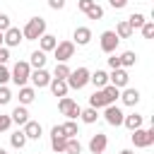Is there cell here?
Returning <instances> with one entry per match:
<instances>
[{"instance_id":"1","label":"cell","mask_w":154,"mask_h":154,"mask_svg":"<svg viewBox=\"0 0 154 154\" xmlns=\"http://www.w3.org/2000/svg\"><path fill=\"white\" fill-rule=\"evenodd\" d=\"M43 34H46V19H43V17H31V19L24 24V29H22L24 41H38Z\"/></svg>"},{"instance_id":"2","label":"cell","mask_w":154,"mask_h":154,"mask_svg":"<svg viewBox=\"0 0 154 154\" xmlns=\"http://www.w3.org/2000/svg\"><path fill=\"white\" fill-rule=\"evenodd\" d=\"M29 75H31V65H29V60H17L14 67L10 70V79H12L17 87H24V84L29 82Z\"/></svg>"},{"instance_id":"3","label":"cell","mask_w":154,"mask_h":154,"mask_svg":"<svg viewBox=\"0 0 154 154\" xmlns=\"http://www.w3.org/2000/svg\"><path fill=\"white\" fill-rule=\"evenodd\" d=\"M130 140H132V144L137 149H147V147L154 144V128H147V130L144 128H137V130H132Z\"/></svg>"},{"instance_id":"4","label":"cell","mask_w":154,"mask_h":154,"mask_svg":"<svg viewBox=\"0 0 154 154\" xmlns=\"http://www.w3.org/2000/svg\"><path fill=\"white\" fill-rule=\"evenodd\" d=\"M89 70L87 67H77V70H70V75H67V87L70 89H84L87 84H89Z\"/></svg>"},{"instance_id":"5","label":"cell","mask_w":154,"mask_h":154,"mask_svg":"<svg viewBox=\"0 0 154 154\" xmlns=\"http://www.w3.org/2000/svg\"><path fill=\"white\" fill-rule=\"evenodd\" d=\"M75 43L72 41H58L55 43V48H53V58H55V63H67L70 58H75Z\"/></svg>"},{"instance_id":"6","label":"cell","mask_w":154,"mask_h":154,"mask_svg":"<svg viewBox=\"0 0 154 154\" xmlns=\"http://www.w3.org/2000/svg\"><path fill=\"white\" fill-rule=\"evenodd\" d=\"M58 111H60L65 118H70V120H77L82 108L77 106V101H75V99H70V96H60V101H58Z\"/></svg>"},{"instance_id":"7","label":"cell","mask_w":154,"mask_h":154,"mask_svg":"<svg viewBox=\"0 0 154 154\" xmlns=\"http://www.w3.org/2000/svg\"><path fill=\"white\" fill-rule=\"evenodd\" d=\"M118 43H120V38L116 36V31H111V29H106V31H101V36H99V46H101V51L103 53H116V48H118Z\"/></svg>"},{"instance_id":"8","label":"cell","mask_w":154,"mask_h":154,"mask_svg":"<svg viewBox=\"0 0 154 154\" xmlns=\"http://www.w3.org/2000/svg\"><path fill=\"white\" fill-rule=\"evenodd\" d=\"M123 118H125V113H123V108H120V106L108 103V106L103 108V120H106L108 125L118 128V125H123Z\"/></svg>"},{"instance_id":"9","label":"cell","mask_w":154,"mask_h":154,"mask_svg":"<svg viewBox=\"0 0 154 154\" xmlns=\"http://www.w3.org/2000/svg\"><path fill=\"white\" fill-rule=\"evenodd\" d=\"M65 142H67V137L63 135V128L60 125H53L51 128V149L55 154H65Z\"/></svg>"},{"instance_id":"10","label":"cell","mask_w":154,"mask_h":154,"mask_svg":"<svg viewBox=\"0 0 154 154\" xmlns=\"http://www.w3.org/2000/svg\"><path fill=\"white\" fill-rule=\"evenodd\" d=\"M51 72L46 70V67H38V70H31V75H29V82L34 84V89H43V87H48L51 84Z\"/></svg>"},{"instance_id":"11","label":"cell","mask_w":154,"mask_h":154,"mask_svg":"<svg viewBox=\"0 0 154 154\" xmlns=\"http://www.w3.org/2000/svg\"><path fill=\"white\" fill-rule=\"evenodd\" d=\"M22 41H24V36H22V29H17V26H10V29H5V31H2V46H7V48H17Z\"/></svg>"},{"instance_id":"12","label":"cell","mask_w":154,"mask_h":154,"mask_svg":"<svg viewBox=\"0 0 154 154\" xmlns=\"http://www.w3.org/2000/svg\"><path fill=\"white\" fill-rule=\"evenodd\" d=\"M128 82H130V75H128L125 67H116V70L108 75V84H113V87H118V89H125Z\"/></svg>"},{"instance_id":"13","label":"cell","mask_w":154,"mask_h":154,"mask_svg":"<svg viewBox=\"0 0 154 154\" xmlns=\"http://www.w3.org/2000/svg\"><path fill=\"white\" fill-rule=\"evenodd\" d=\"M106 147H108V137H106L103 132L91 135V140H89V152H91V154H103Z\"/></svg>"},{"instance_id":"14","label":"cell","mask_w":154,"mask_h":154,"mask_svg":"<svg viewBox=\"0 0 154 154\" xmlns=\"http://www.w3.org/2000/svg\"><path fill=\"white\" fill-rule=\"evenodd\" d=\"M22 132L26 135V140H41V135H43V128H41V123H36V120H26L24 125H22Z\"/></svg>"},{"instance_id":"15","label":"cell","mask_w":154,"mask_h":154,"mask_svg":"<svg viewBox=\"0 0 154 154\" xmlns=\"http://www.w3.org/2000/svg\"><path fill=\"white\" fill-rule=\"evenodd\" d=\"M89 41H91V29L89 26H77L72 31V43L75 46H87Z\"/></svg>"},{"instance_id":"16","label":"cell","mask_w":154,"mask_h":154,"mask_svg":"<svg viewBox=\"0 0 154 154\" xmlns=\"http://www.w3.org/2000/svg\"><path fill=\"white\" fill-rule=\"evenodd\" d=\"M125 106H137L140 103V91L137 89H132V87H125V89H120V96H118Z\"/></svg>"},{"instance_id":"17","label":"cell","mask_w":154,"mask_h":154,"mask_svg":"<svg viewBox=\"0 0 154 154\" xmlns=\"http://www.w3.org/2000/svg\"><path fill=\"white\" fill-rule=\"evenodd\" d=\"M55 43H58V38H55L53 34H48V31H46V34L38 38V51H43V53H53Z\"/></svg>"},{"instance_id":"18","label":"cell","mask_w":154,"mask_h":154,"mask_svg":"<svg viewBox=\"0 0 154 154\" xmlns=\"http://www.w3.org/2000/svg\"><path fill=\"white\" fill-rule=\"evenodd\" d=\"M10 118H12V123H14V125H24V123L29 120V111H26V106H22V103H19V106L10 113Z\"/></svg>"},{"instance_id":"19","label":"cell","mask_w":154,"mask_h":154,"mask_svg":"<svg viewBox=\"0 0 154 154\" xmlns=\"http://www.w3.org/2000/svg\"><path fill=\"white\" fill-rule=\"evenodd\" d=\"M142 123H144V118L140 116V113H128L125 118H123V125L132 132V130H137V128H142Z\"/></svg>"},{"instance_id":"20","label":"cell","mask_w":154,"mask_h":154,"mask_svg":"<svg viewBox=\"0 0 154 154\" xmlns=\"http://www.w3.org/2000/svg\"><path fill=\"white\" fill-rule=\"evenodd\" d=\"M89 82H91L96 89H101V87L108 84V72H106V70H96V72L89 75Z\"/></svg>"},{"instance_id":"21","label":"cell","mask_w":154,"mask_h":154,"mask_svg":"<svg viewBox=\"0 0 154 154\" xmlns=\"http://www.w3.org/2000/svg\"><path fill=\"white\" fill-rule=\"evenodd\" d=\"M51 91H53V96H67V91H70V87H67V82L65 79H51Z\"/></svg>"},{"instance_id":"22","label":"cell","mask_w":154,"mask_h":154,"mask_svg":"<svg viewBox=\"0 0 154 154\" xmlns=\"http://www.w3.org/2000/svg\"><path fill=\"white\" fill-rule=\"evenodd\" d=\"M34 99H36V89H34V87H26V84L19 87V103H22V106H29Z\"/></svg>"},{"instance_id":"23","label":"cell","mask_w":154,"mask_h":154,"mask_svg":"<svg viewBox=\"0 0 154 154\" xmlns=\"http://www.w3.org/2000/svg\"><path fill=\"white\" fill-rule=\"evenodd\" d=\"M89 106L91 108H106L108 106V101H106V94H103V89H96L91 96H89Z\"/></svg>"},{"instance_id":"24","label":"cell","mask_w":154,"mask_h":154,"mask_svg":"<svg viewBox=\"0 0 154 154\" xmlns=\"http://www.w3.org/2000/svg\"><path fill=\"white\" fill-rule=\"evenodd\" d=\"M46 53L43 51H34L31 55H29V65H31V70H38V67H46Z\"/></svg>"},{"instance_id":"25","label":"cell","mask_w":154,"mask_h":154,"mask_svg":"<svg viewBox=\"0 0 154 154\" xmlns=\"http://www.w3.org/2000/svg\"><path fill=\"white\" fill-rule=\"evenodd\" d=\"M79 120L87 123V125L96 123V120H99V108H91V106H89V108H82V111H79Z\"/></svg>"},{"instance_id":"26","label":"cell","mask_w":154,"mask_h":154,"mask_svg":"<svg viewBox=\"0 0 154 154\" xmlns=\"http://www.w3.org/2000/svg\"><path fill=\"white\" fill-rule=\"evenodd\" d=\"M113 31H116V36H118V38H130V36H132V26L128 24V19H120V22L116 24V29H113Z\"/></svg>"},{"instance_id":"27","label":"cell","mask_w":154,"mask_h":154,"mask_svg":"<svg viewBox=\"0 0 154 154\" xmlns=\"http://www.w3.org/2000/svg\"><path fill=\"white\" fill-rule=\"evenodd\" d=\"M26 142H29V140H26V135H24L22 130H17V132H12V135H10V144H12L14 149H24V147H26Z\"/></svg>"},{"instance_id":"28","label":"cell","mask_w":154,"mask_h":154,"mask_svg":"<svg viewBox=\"0 0 154 154\" xmlns=\"http://www.w3.org/2000/svg\"><path fill=\"white\" fill-rule=\"evenodd\" d=\"M118 58H120V67H125V70L137 63V53H135V51H125V53H120Z\"/></svg>"},{"instance_id":"29","label":"cell","mask_w":154,"mask_h":154,"mask_svg":"<svg viewBox=\"0 0 154 154\" xmlns=\"http://www.w3.org/2000/svg\"><path fill=\"white\" fill-rule=\"evenodd\" d=\"M67 75H70V67H67V63H55V67H53V79H67Z\"/></svg>"},{"instance_id":"30","label":"cell","mask_w":154,"mask_h":154,"mask_svg":"<svg viewBox=\"0 0 154 154\" xmlns=\"http://www.w3.org/2000/svg\"><path fill=\"white\" fill-rule=\"evenodd\" d=\"M60 128H63V135H65V137H77V135H79V130H77V120H70V118H67Z\"/></svg>"},{"instance_id":"31","label":"cell","mask_w":154,"mask_h":154,"mask_svg":"<svg viewBox=\"0 0 154 154\" xmlns=\"http://www.w3.org/2000/svg\"><path fill=\"white\" fill-rule=\"evenodd\" d=\"M101 89H103V94H106V101H108V103H116V101H118V96H120V89H118V87L106 84V87H101Z\"/></svg>"},{"instance_id":"32","label":"cell","mask_w":154,"mask_h":154,"mask_svg":"<svg viewBox=\"0 0 154 154\" xmlns=\"http://www.w3.org/2000/svg\"><path fill=\"white\" fill-rule=\"evenodd\" d=\"M65 154H82V144L77 137H67L65 142Z\"/></svg>"},{"instance_id":"33","label":"cell","mask_w":154,"mask_h":154,"mask_svg":"<svg viewBox=\"0 0 154 154\" xmlns=\"http://www.w3.org/2000/svg\"><path fill=\"white\" fill-rule=\"evenodd\" d=\"M144 22H147V17H144L142 12H132V14L128 17V24L132 26V31H135V29H140V26H142Z\"/></svg>"},{"instance_id":"34","label":"cell","mask_w":154,"mask_h":154,"mask_svg":"<svg viewBox=\"0 0 154 154\" xmlns=\"http://www.w3.org/2000/svg\"><path fill=\"white\" fill-rule=\"evenodd\" d=\"M84 14H87L89 19H103V7L94 2V5H91V7L87 10V12H84Z\"/></svg>"},{"instance_id":"35","label":"cell","mask_w":154,"mask_h":154,"mask_svg":"<svg viewBox=\"0 0 154 154\" xmlns=\"http://www.w3.org/2000/svg\"><path fill=\"white\" fill-rule=\"evenodd\" d=\"M12 101V91H10V87L7 84H0V106H7Z\"/></svg>"},{"instance_id":"36","label":"cell","mask_w":154,"mask_h":154,"mask_svg":"<svg viewBox=\"0 0 154 154\" xmlns=\"http://www.w3.org/2000/svg\"><path fill=\"white\" fill-rule=\"evenodd\" d=\"M140 31H142V36H144V38H154V22H152V19H147V22L140 26Z\"/></svg>"},{"instance_id":"37","label":"cell","mask_w":154,"mask_h":154,"mask_svg":"<svg viewBox=\"0 0 154 154\" xmlns=\"http://www.w3.org/2000/svg\"><path fill=\"white\" fill-rule=\"evenodd\" d=\"M10 128H12V118H10V116H2V113H0V132H7Z\"/></svg>"},{"instance_id":"38","label":"cell","mask_w":154,"mask_h":154,"mask_svg":"<svg viewBox=\"0 0 154 154\" xmlns=\"http://www.w3.org/2000/svg\"><path fill=\"white\" fill-rule=\"evenodd\" d=\"M10 26H12V22H10V14L0 12V31H5V29H10Z\"/></svg>"},{"instance_id":"39","label":"cell","mask_w":154,"mask_h":154,"mask_svg":"<svg viewBox=\"0 0 154 154\" xmlns=\"http://www.w3.org/2000/svg\"><path fill=\"white\" fill-rule=\"evenodd\" d=\"M94 2H96V0H77V10H79V12H87Z\"/></svg>"},{"instance_id":"40","label":"cell","mask_w":154,"mask_h":154,"mask_svg":"<svg viewBox=\"0 0 154 154\" xmlns=\"http://www.w3.org/2000/svg\"><path fill=\"white\" fill-rule=\"evenodd\" d=\"M10 60V48L7 46H0V65H5Z\"/></svg>"},{"instance_id":"41","label":"cell","mask_w":154,"mask_h":154,"mask_svg":"<svg viewBox=\"0 0 154 154\" xmlns=\"http://www.w3.org/2000/svg\"><path fill=\"white\" fill-rule=\"evenodd\" d=\"M10 82V70L5 65H0V84H7Z\"/></svg>"},{"instance_id":"42","label":"cell","mask_w":154,"mask_h":154,"mask_svg":"<svg viewBox=\"0 0 154 154\" xmlns=\"http://www.w3.org/2000/svg\"><path fill=\"white\" fill-rule=\"evenodd\" d=\"M108 67H111V70H116V67H120V58H118L116 53H111V58H108Z\"/></svg>"},{"instance_id":"43","label":"cell","mask_w":154,"mask_h":154,"mask_svg":"<svg viewBox=\"0 0 154 154\" xmlns=\"http://www.w3.org/2000/svg\"><path fill=\"white\" fill-rule=\"evenodd\" d=\"M48 7L51 10H63L65 7V0H48Z\"/></svg>"},{"instance_id":"44","label":"cell","mask_w":154,"mask_h":154,"mask_svg":"<svg viewBox=\"0 0 154 154\" xmlns=\"http://www.w3.org/2000/svg\"><path fill=\"white\" fill-rule=\"evenodd\" d=\"M108 5H111L113 10H123V7L128 5V0H108Z\"/></svg>"},{"instance_id":"45","label":"cell","mask_w":154,"mask_h":154,"mask_svg":"<svg viewBox=\"0 0 154 154\" xmlns=\"http://www.w3.org/2000/svg\"><path fill=\"white\" fill-rule=\"evenodd\" d=\"M120 154H135V152H132V149H123Z\"/></svg>"},{"instance_id":"46","label":"cell","mask_w":154,"mask_h":154,"mask_svg":"<svg viewBox=\"0 0 154 154\" xmlns=\"http://www.w3.org/2000/svg\"><path fill=\"white\" fill-rule=\"evenodd\" d=\"M0 154H7V149H2V147H0Z\"/></svg>"},{"instance_id":"47","label":"cell","mask_w":154,"mask_h":154,"mask_svg":"<svg viewBox=\"0 0 154 154\" xmlns=\"http://www.w3.org/2000/svg\"><path fill=\"white\" fill-rule=\"evenodd\" d=\"M0 46H2V31H0Z\"/></svg>"}]
</instances>
